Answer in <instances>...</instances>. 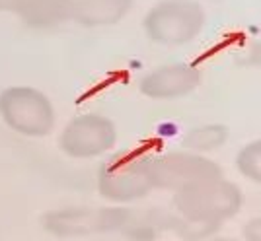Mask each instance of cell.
<instances>
[{
  "instance_id": "cell-15",
  "label": "cell",
  "mask_w": 261,
  "mask_h": 241,
  "mask_svg": "<svg viewBox=\"0 0 261 241\" xmlns=\"http://www.w3.org/2000/svg\"><path fill=\"white\" fill-rule=\"evenodd\" d=\"M242 241H261V216H255L244 224Z\"/></svg>"
},
{
  "instance_id": "cell-5",
  "label": "cell",
  "mask_w": 261,
  "mask_h": 241,
  "mask_svg": "<svg viewBox=\"0 0 261 241\" xmlns=\"http://www.w3.org/2000/svg\"><path fill=\"white\" fill-rule=\"evenodd\" d=\"M129 216L130 210L123 206H106V208L72 206L45 214L43 226L45 230L57 237L70 239V237H88L98 233L121 231Z\"/></svg>"
},
{
  "instance_id": "cell-16",
  "label": "cell",
  "mask_w": 261,
  "mask_h": 241,
  "mask_svg": "<svg viewBox=\"0 0 261 241\" xmlns=\"http://www.w3.org/2000/svg\"><path fill=\"white\" fill-rule=\"evenodd\" d=\"M22 0H0V12H18Z\"/></svg>"
},
{
  "instance_id": "cell-6",
  "label": "cell",
  "mask_w": 261,
  "mask_h": 241,
  "mask_svg": "<svg viewBox=\"0 0 261 241\" xmlns=\"http://www.w3.org/2000/svg\"><path fill=\"white\" fill-rule=\"evenodd\" d=\"M150 177L154 189L179 191L201 181H211L222 177L220 165L203 154L168 152L150 158Z\"/></svg>"
},
{
  "instance_id": "cell-12",
  "label": "cell",
  "mask_w": 261,
  "mask_h": 241,
  "mask_svg": "<svg viewBox=\"0 0 261 241\" xmlns=\"http://www.w3.org/2000/svg\"><path fill=\"white\" fill-rule=\"evenodd\" d=\"M228 140V131L222 125H201L184 136V148L187 152L205 154L213 152Z\"/></svg>"
},
{
  "instance_id": "cell-18",
  "label": "cell",
  "mask_w": 261,
  "mask_h": 241,
  "mask_svg": "<svg viewBox=\"0 0 261 241\" xmlns=\"http://www.w3.org/2000/svg\"><path fill=\"white\" fill-rule=\"evenodd\" d=\"M207 241H240V239H234V237H211V239H207Z\"/></svg>"
},
{
  "instance_id": "cell-8",
  "label": "cell",
  "mask_w": 261,
  "mask_h": 241,
  "mask_svg": "<svg viewBox=\"0 0 261 241\" xmlns=\"http://www.w3.org/2000/svg\"><path fill=\"white\" fill-rule=\"evenodd\" d=\"M201 82V72L195 66L166 65L152 70L141 80V92L150 99H177L191 94Z\"/></svg>"
},
{
  "instance_id": "cell-17",
  "label": "cell",
  "mask_w": 261,
  "mask_h": 241,
  "mask_svg": "<svg viewBox=\"0 0 261 241\" xmlns=\"http://www.w3.org/2000/svg\"><path fill=\"white\" fill-rule=\"evenodd\" d=\"M250 61H251V63H253V65L261 66V43H259V45H255V47H253V51H251Z\"/></svg>"
},
{
  "instance_id": "cell-9",
  "label": "cell",
  "mask_w": 261,
  "mask_h": 241,
  "mask_svg": "<svg viewBox=\"0 0 261 241\" xmlns=\"http://www.w3.org/2000/svg\"><path fill=\"white\" fill-rule=\"evenodd\" d=\"M133 8V0H70V20L86 27L119 23Z\"/></svg>"
},
{
  "instance_id": "cell-4",
  "label": "cell",
  "mask_w": 261,
  "mask_h": 241,
  "mask_svg": "<svg viewBox=\"0 0 261 241\" xmlns=\"http://www.w3.org/2000/svg\"><path fill=\"white\" fill-rule=\"evenodd\" d=\"M0 117L12 131L25 136H47L55 127L53 103L43 92L14 86L0 92Z\"/></svg>"
},
{
  "instance_id": "cell-13",
  "label": "cell",
  "mask_w": 261,
  "mask_h": 241,
  "mask_svg": "<svg viewBox=\"0 0 261 241\" xmlns=\"http://www.w3.org/2000/svg\"><path fill=\"white\" fill-rule=\"evenodd\" d=\"M224 224L217 222H203V220H187L177 216L174 226V233L181 241H207L215 237L222 230Z\"/></svg>"
},
{
  "instance_id": "cell-14",
  "label": "cell",
  "mask_w": 261,
  "mask_h": 241,
  "mask_svg": "<svg viewBox=\"0 0 261 241\" xmlns=\"http://www.w3.org/2000/svg\"><path fill=\"white\" fill-rule=\"evenodd\" d=\"M236 169L240 175L261 185V140L248 142L236 156Z\"/></svg>"
},
{
  "instance_id": "cell-7",
  "label": "cell",
  "mask_w": 261,
  "mask_h": 241,
  "mask_svg": "<svg viewBox=\"0 0 261 241\" xmlns=\"http://www.w3.org/2000/svg\"><path fill=\"white\" fill-rule=\"evenodd\" d=\"M117 142L115 123L103 115L84 113L66 125L59 136V148L76 160H90L109 152Z\"/></svg>"
},
{
  "instance_id": "cell-11",
  "label": "cell",
  "mask_w": 261,
  "mask_h": 241,
  "mask_svg": "<svg viewBox=\"0 0 261 241\" xmlns=\"http://www.w3.org/2000/svg\"><path fill=\"white\" fill-rule=\"evenodd\" d=\"M33 27H53L70 20V0H22L16 12Z\"/></svg>"
},
{
  "instance_id": "cell-2",
  "label": "cell",
  "mask_w": 261,
  "mask_h": 241,
  "mask_svg": "<svg viewBox=\"0 0 261 241\" xmlns=\"http://www.w3.org/2000/svg\"><path fill=\"white\" fill-rule=\"evenodd\" d=\"M150 154L123 150L103 162L98 173L99 195L109 202H133L154 189L150 177Z\"/></svg>"
},
{
  "instance_id": "cell-3",
  "label": "cell",
  "mask_w": 261,
  "mask_h": 241,
  "mask_svg": "<svg viewBox=\"0 0 261 241\" xmlns=\"http://www.w3.org/2000/svg\"><path fill=\"white\" fill-rule=\"evenodd\" d=\"M205 20V10L193 0H164L146 14L144 32L156 43L184 45L203 32Z\"/></svg>"
},
{
  "instance_id": "cell-1",
  "label": "cell",
  "mask_w": 261,
  "mask_h": 241,
  "mask_svg": "<svg viewBox=\"0 0 261 241\" xmlns=\"http://www.w3.org/2000/svg\"><path fill=\"white\" fill-rule=\"evenodd\" d=\"M172 206L181 218L224 224L242 210L244 195L236 183L218 177L175 191Z\"/></svg>"
},
{
  "instance_id": "cell-10",
  "label": "cell",
  "mask_w": 261,
  "mask_h": 241,
  "mask_svg": "<svg viewBox=\"0 0 261 241\" xmlns=\"http://www.w3.org/2000/svg\"><path fill=\"white\" fill-rule=\"evenodd\" d=\"M177 214L175 212H133L123 226L121 233L133 241H156L164 231H174Z\"/></svg>"
}]
</instances>
